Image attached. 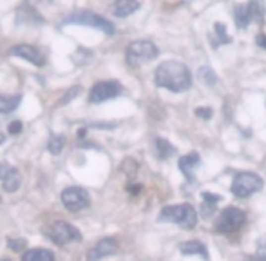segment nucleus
I'll return each mask as SVG.
<instances>
[{"label":"nucleus","mask_w":266,"mask_h":261,"mask_svg":"<svg viewBox=\"0 0 266 261\" xmlns=\"http://www.w3.org/2000/svg\"><path fill=\"white\" fill-rule=\"evenodd\" d=\"M154 82L158 87H163L172 93H185L192 87V75L185 64L177 60H167L156 67Z\"/></svg>","instance_id":"nucleus-1"},{"label":"nucleus","mask_w":266,"mask_h":261,"mask_svg":"<svg viewBox=\"0 0 266 261\" xmlns=\"http://www.w3.org/2000/svg\"><path fill=\"white\" fill-rule=\"evenodd\" d=\"M160 221L176 223L183 229H194L198 223V214L192 205L181 203V205H168L160 212Z\"/></svg>","instance_id":"nucleus-2"},{"label":"nucleus","mask_w":266,"mask_h":261,"mask_svg":"<svg viewBox=\"0 0 266 261\" xmlns=\"http://www.w3.org/2000/svg\"><path fill=\"white\" fill-rule=\"evenodd\" d=\"M158 48L156 44H152L151 40H134L129 44V48L125 51V60L131 67H140L141 64H147L158 56Z\"/></svg>","instance_id":"nucleus-3"},{"label":"nucleus","mask_w":266,"mask_h":261,"mask_svg":"<svg viewBox=\"0 0 266 261\" xmlns=\"http://www.w3.org/2000/svg\"><path fill=\"white\" fill-rule=\"evenodd\" d=\"M46 236L53 243H56L60 247H65L73 241L82 240V234L80 230L71 223H65V221H54L53 225H49L46 229Z\"/></svg>","instance_id":"nucleus-4"},{"label":"nucleus","mask_w":266,"mask_h":261,"mask_svg":"<svg viewBox=\"0 0 266 261\" xmlns=\"http://www.w3.org/2000/svg\"><path fill=\"white\" fill-rule=\"evenodd\" d=\"M63 24H80V26H91L94 29H100L104 31L105 35H114V24L109 22L104 16L96 15L93 11H78V13H73L71 16L65 18Z\"/></svg>","instance_id":"nucleus-5"},{"label":"nucleus","mask_w":266,"mask_h":261,"mask_svg":"<svg viewBox=\"0 0 266 261\" xmlns=\"http://www.w3.org/2000/svg\"><path fill=\"white\" fill-rule=\"evenodd\" d=\"M265 185V181L259 174L256 172H239V174L234 178V183H232V192L234 196L237 198H248L252 194L259 192Z\"/></svg>","instance_id":"nucleus-6"},{"label":"nucleus","mask_w":266,"mask_h":261,"mask_svg":"<svg viewBox=\"0 0 266 261\" xmlns=\"http://www.w3.org/2000/svg\"><path fill=\"white\" fill-rule=\"evenodd\" d=\"M245 212L241 209L228 207L224 209L221 216L217 218V223H215V230L219 234H232V232H237V230L245 225Z\"/></svg>","instance_id":"nucleus-7"},{"label":"nucleus","mask_w":266,"mask_h":261,"mask_svg":"<svg viewBox=\"0 0 266 261\" xmlns=\"http://www.w3.org/2000/svg\"><path fill=\"white\" fill-rule=\"evenodd\" d=\"M62 203L63 207L71 210V212H78V210H84L91 205V198H89V192L85 189H80V187H67L65 191L62 192Z\"/></svg>","instance_id":"nucleus-8"},{"label":"nucleus","mask_w":266,"mask_h":261,"mask_svg":"<svg viewBox=\"0 0 266 261\" xmlns=\"http://www.w3.org/2000/svg\"><path fill=\"white\" fill-rule=\"evenodd\" d=\"M121 93V84L116 80H105L94 84L91 93H89V102L91 104H104V102L116 98Z\"/></svg>","instance_id":"nucleus-9"},{"label":"nucleus","mask_w":266,"mask_h":261,"mask_svg":"<svg viewBox=\"0 0 266 261\" xmlns=\"http://www.w3.org/2000/svg\"><path fill=\"white\" fill-rule=\"evenodd\" d=\"M9 54L18 56V58H22V60H27V62H31V64L37 65V67L46 65L44 54L40 53L35 46H31V44H16L15 48L9 49Z\"/></svg>","instance_id":"nucleus-10"},{"label":"nucleus","mask_w":266,"mask_h":261,"mask_svg":"<svg viewBox=\"0 0 266 261\" xmlns=\"http://www.w3.org/2000/svg\"><path fill=\"white\" fill-rule=\"evenodd\" d=\"M0 183L4 187L5 192H15L18 191V187L22 183L20 171L16 167H11L7 161L0 163Z\"/></svg>","instance_id":"nucleus-11"},{"label":"nucleus","mask_w":266,"mask_h":261,"mask_svg":"<svg viewBox=\"0 0 266 261\" xmlns=\"http://www.w3.org/2000/svg\"><path fill=\"white\" fill-rule=\"evenodd\" d=\"M116 251H118L116 240H112V238H104V240H100L98 243H94V245L89 249L85 258H87V261H100L107 256L116 254Z\"/></svg>","instance_id":"nucleus-12"},{"label":"nucleus","mask_w":266,"mask_h":261,"mask_svg":"<svg viewBox=\"0 0 266 261\" xmlns=\"http://www.w3.org/2000/svg\"><path fill=\"white\" fill-rule=\"evenodd\" d=\"M16 22L26 24V26H37V24H42L44 18L29 4H24L16 9Z\"/></svg>","instance_id":"nucleus-13"},{"label":"nucleus","mask_w":266,"mask_h":261,"mask_svg":"<svg viewBox=\"0 0 266 261\" xmlns=\"http://www.w3.org/2000/svg\"><path fill=\"white\" fill-rule=\"evenodd\" d=\"M199 163H201V160H199L198 153H190V155L179 158V169H181V172L187 176L188 180L194 178V171L199 167Z\"/></svg>","instance_id":"nucleus-14"},{"label":"nucleus","mask_w":266,"mask_h":261,"mask_svg":"<svg viewBox=\"0 0 266 261\" xmlns=\"http://www.w3.org/2000/svg\"><path fill=\"white\" fill-rule=\"evenodd\" d=\"M140 9V2L138 0H116L112 4V13L120 18H125V16L132 15L134 11Z\"/></svg>","instance_id":"nucleus-15"},{"label":"nucleus","mask_w":266,"mask_h":261,"mask_svg":"<svg viewBox=\"0 0 266 261\" xmlns=\"http://www.w3.org/2000/svg\"><path fill=\"white\" fill-rule=\"evenodd\" d=\"M234 22L237 24V27L245 29L248 24L252 22L250 9H248V4H239L234 7Z\"/></svg>","instance_id":"nucleus-16"},{"label":"nucleus","mask_w":266,"mask_h":261,"mask_svg":"<svg viewBox=\"0 0 266 261\" xmlns=\"http://www.w3.org/2000/svg\"><path fill=\"white\" fill-rule=\"evenodd\" d=\"M22 261H54V254L46 249H31L24 252Z\"/></svg>","instance_id":"nucleus-17"},{"label":"nucleus","mask_w":266,"mask_h":261,"mask_svg":"<svg viewBox=\"0 0 266 261\" xmlns=\"http://www.w3.org/2000/svg\"><path fill=\"white\" fill-rule=\"evenodd\" d=\"M20 100L22 96L20 95H0V112H4V114H7V112L15 111L16 107L20 105Z\"/></svg>","instance_id":"nucleus-18"},{"label":"nucleus","mask_w":266,"mask_h":261,"mask_svg":"<svg viewBox=\"0 0 266 261\" xmlns=\"http://www.w3.org/2000/svg\"><path fill=\"white\" fill-rule=\"evenodd\" d=\"M179 249H181L183 254H201L205 260H209L207 247H205L201 241H185V243H181Z\"/></svg>","instance_id":"nucleus-19"},{"label":"nucleus","mask_w":266,"mask_h":261,"mask_svg":"<svg viewBox=\"0 0 266 261\" xmlns=\"http://www.w3.org/2000/svg\"><path fill=\"white\" fill-rule=\"evenodd\" d=\"M248 9H250L252 22H263L266 15V4L265 0H250L248 2Z\"/></svg>","instance_id":"nucleus-20"},{"label":"nucleus","mask_w":266,"mask_h":261,"mask_svg":"<svg viewBox=\"0 0 266 261\" xmlns=\"http://www.w3.org/2000/svg\"><path fill=\"white\" fill-rule=\"evenodd\" d=\"M156 149H158V156H160L161 160H165V158H168V156H172L174 153H176V149L170 145V142H167V140H163V138L156 140Z\"/></svg>","instance_id":"nucleus-21"},{"label":"nucleus","mask_w":266,"mask_h":261,"mask_svg":"<svg viewBox=\"0 0 266 261\" xmlns=\"http://www.w3.org/2000/svg\"><path fill=\"white\" fill-rule=\"evenodd\" d=\"M203 207H201V210H203L205 216H210V214L215 210V203L219 202V196H214V194H210V192H203Z\"/></svg>","instance_id":"nucleus-22"},{"label":"nucleus","mask_w":266,"mask_h":261,"mask_svg":"<svg viewBox=\"0 0 266 261\" xmlns=\"http://www.w3.org/2000/svg\"><path fill=\"white\" fill-rule=\"evenodd\" d=\"M199 80L203 82L205 86H215L217 84V75L214 73L212 67H201L199 69Z\"/></svg>","instance_id":"nucleus-23"},{"label":"nucleus","mask_w":266,"mask_h":261,"mask_svg":"<svg viewBox=\"0 0 266 261\" xmlns=\"http://www.w3.org/2000/svg\"><path fill=\"white\" fill-rule=\"evenodd\" d=\"M63 145H65V138L63 136H51V140H49V144H47V149H49V153L51 155H60L63 149Z\"/></svg>","instance_id":"nucleus-24"},{"label":"nucleus","mask_w":266,"mask_h":261,"mask_svg":"<svg viewBox=\"0 0 266 261\" xmlns=\"http://www.w3.org/2000/svg\"><path fill=\"white\" fill-rule=\"evenodd\" d=\"M214 29H215V37H217V40H215V44H214V48L217 46V44H230L232 42V38L226 35V27L223 26V24H215L214 26Z\"/></svg>","instance_id":"nucleus-25"},{"label":"nucleus","mask_w":266,"mask_h":261,"mask_svg":"<svg viewBox=\"0 0 266 261\" xmlns=\"http://www.w3.org/2000/svg\"><path fill=\"white\" fill-rule=\"evenodd\" d=\"M26 245H27L26 240H11V238L7 240V247H9V249H13L15 252H20Z\"/></svg>","instance_id":"nucleus-26"},{"label":"nucleus","mask_w":266,"mask_h":261,"mask_svg":"<svg viewBox=\"0 0 266 261\" xmlns=\"http://www.w3.org/2000/svg\"><path fill=\"white\" fill-rule=\"evenodd\" d=\"M196 114H198L199 118H203V120H210L212 114H214V111H212L210 107H198V109H196Z\"/></svg>","instance_id":"nucleus-27"},{"label":"nucleus","mask_w":266,"mask_h":261,"mask_svg":"<svg viewBox=\"0 0 266 261\" xmlns=\"http://www.w3.org/2000/svg\"><path fill=\"white\" fill-rule=\"evenodd\" d=\"M257 254H259L261 260L266 261V236H263L261 240H259V243H257Z\"/></svg>","instance_id":"nucleus-28"},{"label":"nucleus","mask_w":266,"mask_h":261,"mask_svg":"<svg viewBox=\"0 0 266 261\" xmlns=\"http://www.w3.org/2000/svg\"><path fill=\"white\" fill-rule=\"evenodd\" d=\"M7 131H9V134H18L22 131V122H20V120L11 122L9 125H7Z\"/></svg>","instance_id":"nucleus-29"},{"label":"nucleus","mask_w":266,"mask_h":261,"mask_svg":"<svg viewBox=\"0 0 266 261\" xmlns=\"http://www.w3.org/2000/svg\"><path fill=\"white\" fill-rule=\"evenodd\" d=\"M78 93H80V87H78V86H74V87H73V91H71V93H67V95H65V96H63V98H62V100H60V104H62V105H63V104H67V102H71V100H73V98H74V96L78 95Z\"/></svg>","instance_id":"nucleus-30"},{"label":"nucleus","mask_w":266,"mask_h":261,"mask_svg":"<svg viewBox=\"0 0 266 261\" xmlns=\"http://www.w3.org/2000/svg\"><path fill=\"white\" fill-rule=\"evenodd\" d=\"M256 42H257V46H259V48H265L266 49V35H257L256 37Z\"/></svg>","instance_id":"nucleus-31"},{"label":"nucleus","mask_w":266,"mask_h":261,"mask_svg":"<svg viewBox=\"0 0 266 261\" xmlns=\"http://www.w3.org/2000/svg\"><path fill=\"white\" fill-rule=\"evenodd\" d=\"M4 142H5V136H4V134H2V133H0V145L4 144Z\"/></svg>","instance_id":"nucleus-32"},{"label":"nucleus","mask_w":266,"mask_h":261,"mask_svg":"<svg viewBox=\"0 0 266 261\" xmlns=\"http://www.w3.org/2000/svg\"><path fill=\"white\" fill-rule=\"evenodd\" d=\"M78 136H85V129H80V131H78Z\"/></svg>","instance_id":"nucleus-33"},{"label":"nucleus","mask_w":266,"mask_h":261,"mask_svg":"<svg viewBox=\"0 0 266 261\" xmlns=\"http://www.w3.org/2000/svg\"><path fill=\"white\" fill-rule=\"evenodd\" d=\"M2 261H11V260H2Z\"/></svg>","instance_id":"nucleus-34"}]
</instances>
